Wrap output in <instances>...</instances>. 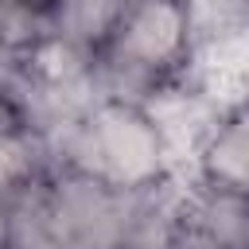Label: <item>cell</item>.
I'll return each instance as SVG.
<instances>
[{
	"label": "cell",
	"mask_w": 249,
	"mask_h": 249,
	"mask_svg": "<svg viewBox=\"0 0 249 249\" xmlns=\"http://www.w3.org/2000/svg\"><path fill=\"white\" fill-rule=\"evenodd\" d=\"M51 191L66 249H124L128 187L82 167H51Z\"/></svg>",
	"instance_id": "3"
},
{
	"label": "cell",
	"mask_w": 249,
	"mask_h": 249,
	"mask_svg": "<svg viewBox=\"0 0 249 249\" xmlns=\"http://www.w3.org/2000/svg\"><path fill=\"white\" fill-rule=\"evenodd\" d=\"M167 249H237V245L183 218V222H179V230L171 233V241H167Z\"/></svg>",
	"instance_id": "8"
},
{
	"label": "cell",
	"mask_w": 249,
	"mask_h": 249,
	"mask_svg": "<svg viewBox=\"0 0 249 249\" xmlns=\"http://www.w3.org/2000/svg\"><path fill=\"white\" fill-rule=\"evenodd\" d=\"M202 43L195 0H124L109 39L93 54V89L113 101H152L187 78Z\"/></svg>",
	"instance_id": "1"
},
{
	"label": "cell",
	"mask_w": 249,
	"mask_h": 249,
	"mask_svg": "<svg viewBox=\"0 0 249 249\" xmlns=\"http://www.w3.org/2000/svg\"><path fill=\"white\" fill-rule=\"evenodd\" d=\"M0 198H4V249H66L51 171L4 191Z\"/></svg>",
	"instance_id": "5"
},
{
	"label": "cell",
	"mask_w": 249,
	"mask_h": 249,
	"mask_svg": "<svg viewBox=\"0 0 249 249\" xmlns=\"http://www.w3.org/2000/svg\"><path fill=\"white\" fill-rule=\"evenodd\" d=\"M237 249H249V210H245V222L237 230Z\"/></svg>",
	"instance_id": "9"
},
{
	"label": "cell",
	"mask_w": 249,
	"mask_h": 249,
	"mask_svg": "<svg viewBox=\"0 0 249 249\" xmlns=\"http://www.w3.org/2000/svg\"><path fill=\"white\" fill-rule=\"evenodd\" d=\"M47 152L54 167H82L117 187H144L175 171L152 113L113 97H97L86 113L54 128Z\"/></svg>",
	"instance_id": "2"
},
{
	"label": "cell",
	"mask_w": 249,
	"mask_h": 249,
	"mask_svg": "<svg viewBox=\"0 0 249 249\" xmlns=\"http://www.w3.org/2000/svg\"><path fill=\"white\" fill-rule=\"evenodd\" d=\"M233 101L222 97L218 89H210L206 82H198L191 70L187 78L171 82L167 89H160L152 101H144V109L152 113L163 144H167V156H171V167L183 171V163H198L206 140L214 136L218 121L226 117Z\"/></svg>",
	"instance_id": "4"
},
{
	"label": "cell",
	"mask_w": 249,
	"mask_h": 249,
	"mask_svg": "<svg viewBox=\"0 0 249 249\" xmlns=\"http://www.w3.org/2000/svg\"><path fill=\"white\" fill-rule=\"evenodd\" d=\"M195 175L226 191L249 195V93H241L226 109V117L218 121L214 136L206 140L195 163Z\"/></svg>",
	"instance_id": "6"
},
{
	"label": "cell",
	"mask_w": 249,
	"mask_h": 249,
	"mask_svg": "<svg viewBox=\"0 0 249 249\" xmlns=\"http://www.w3.org/2000/svg\"><path fill=\"white\" fill-rule=\"evenodd\" d=\"M0 249H4V198H0Z\"/></svg>",
	"instance_id": "10"
},
{
	"label": "cell",
	"mask_w": 249,
	"mask_h": 249,
	"mask_svg": "<svg viewBox=\"0 0 249 249\" xmlns=\"http://www.w3.org/2000/svg\"><path fill=\"white\" fill-rule=\"evenodd\" d=\"M121 8H124V0H54L51 35L70 39V43H78L86 51H97L109 39Z\"/></svg>",
	"instance_id": "7"
}]
</instances>
